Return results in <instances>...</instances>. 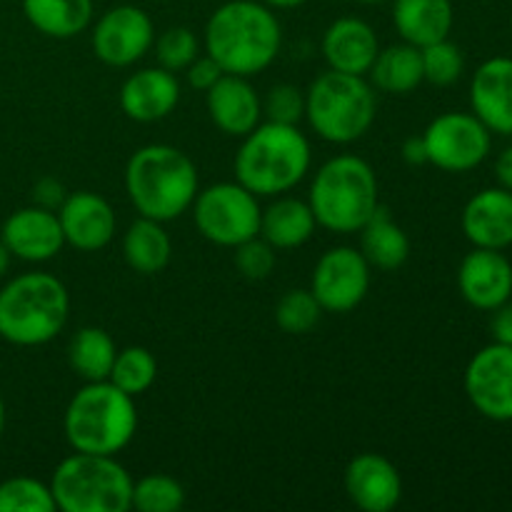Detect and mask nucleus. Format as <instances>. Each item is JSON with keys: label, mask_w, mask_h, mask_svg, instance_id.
Segmentation results:
<instances>
[{"label": "nucleus", "mask_w": 512, "mask_h": 512, "mask_svg": "<svg viewBox=\"0 0 512 512\" xmlns=\"http://www.w3.org/2000/svg\"><path fill=\"white\" fill-rule=\"evenodd\" d=\"M280 45V20L260 0H228L205 23V55L223 73L253 78L275 63Z\"/></svg>", "instance_id": "nucleus-1"}, {"label": "nucleus", "mask_w": 512, "mask_h": 512, "mask_svg": "<svg viewBox=\"0 0 512 512\" xmlns=\"http://www.w3.org/2000/svg\"><path fill=\"white\" fill-rule=\"evenodd\" d=\"M115 355V340L103 328H80L78 333L70 338L68 345V363L85 383H95V380H108L110 370H113Z\"/></svg>", "instance_id": "nucleus-29"}, {"label": "nucleus", "mask_w": 512, "mask_h": 512, "mask_svg": "<svg viewBox=\"0 0 512 512\" xmlns=\"http://www.w3.org/2000/svg\"><path fill=\"white\" fill-rule=\"evenodd\" d=\"M180 103V83L165 68H140L120 88V110L135 123H158Z\"/></svg>", "instance_id": "nucleus-20"}, {"label": "nucleus", "mask_w": 512, "mask_h": 512, "mask_svg": "<svg viewBox=\"0 0 512 512\" xmlns=\"http://www.w3.org/2000/svg\"><path fill=\"white\" fill-rule=\"evenodd\" d=\"M493 323H490V333H493V343L510 345L512 348V303H503L500 308L493 310Z\"/></svg>", "instance_id": "nucleus-40"}, {"label": "nucleus", "mask_w": 512, "mask_h": 512, "mask_svg": "<svg viewBox=\"0 0 512 512\" xmlns=\"http://www.w3.org/2000/svg\"><path fill=\"white\" fill-rule=\"evenodd\" d=\"M63 430L75 453L118 455L138 433L135 398L110 380L85 383L65 408Z\"/></svg>", "instance_id": "nucleus-4"}, {"label": "nucleus", "mask_w": 512, "mask_h": 512, "mask_svg": "<svg viewBox=\"0 0 512 512\" xmlns=\"http://www.w3.org/2000/svg\"><path fill=\"white\" fill-rule=\"evenodd\" d=\"M55 498L43 480L18 475L0 483V512H55Z\"/></svg>", "instance_id": "nucleus-32"}, {"label": "nucleus", "mask_w": 512, "mask_h": 512, "mask_svg": "<svg viewBox=\"0 0 512 512\" xmlns=\"http://www.w3.org/2000/svg\"><path fill=\"white\" fill-rule=\"evenodd\" d=\"M345 493L363 512H390L403 500V478L380 453H360L345 468Z\"/></svg>", "instance_id": "nucleus-16"}, {"label": "nucleus", "mask_w": 512, "mask_h": 512, "mask_svg": "<svg viewBox=\"0 0 512 512\" xmlns=\"http://www.w3.org/2000/svg\"><path fill=\"white\" fill-rule=\"evenodd\" d=\"M495 178H498L500 188L512 190V145L498 155V163H495Z\"/></svg>", "instance_id": "nucleus-42"}, {"label": "nucleus", "mask_w": 512, "mask_h": 512, "mask_svg": "<svg viewBox=\"0 0 512 512\" xmlns=\"http://www.w3.org/2000/svg\"><path fill=\"white\" fill-rule=\"evenodd\" d=\"M378 98L365 75L320 73L305 90V120L325 143L350 145L375 123Z\"/></svg>", "instance_id": "nucleus-7"}, {"label": "nucleus", "mask_w": 512, "mask_h": 512, "mask_svg": "<svg viewBox=\"0 0 512 512\" xmlns=\"http://www.w3.org/2000/svg\"><path fill=\"white\" fill-rule=\"evenodd\" d=\"M458 288L465 303L493 313L512 295V263L503 250L475 248L460 263Z\"/></svg>", "instance_id": "nucleus-17"}, {"label": "nucleus", "mask_w": 512, "mask_h": 512, "mask_svg": "<svg viewBox=\"0 0 512 512\" xmlns=\"http://www.w3.org/2000/svg\"><path fill=\"white\" fill-rule=\"evenodd\" d=\"M235 268L243 278L248 280H265L278 265V250L268 243L265 238L255 235V238L245 240V243L235 245Z\"/></svg>", "instance_id": "nucleus-36"}, {"label": "nucleus", "mask_w": 512, "mask_h": 512, "mask_svg": "<svg viewBox=\"0 0 512 512\" xmlns=\"http://www.w3.org/2000/svg\"><path fill=\"white\" fill-rule=\"evenodd\" d=\"M463 233L475 248L505 250L512 245V190L485 188L463 208Z\"/></svg>", "instance_id": "nucleus-22"}, {"label": "nucleus", "mask_w": 512, "mask_h": 512, "mask_svg": "<svg viewBox=\"0 0 512 512\" xmlns=\"http://www.w3.org/2000/svg\"><path fill=\"white\" fill-rule=\"evenodd\" d=\"M133 483L115 455L73 453L53 470L50 493L63 512H128Z\"/></svg>", "instance_id": "nucleus-8"}, {"label": "nucleus", "mask_w": 512, "mask_h": 512, "mask_svg": "<svg viewBox=\"0 0 512 512\" xmlns=\"http://www.w3.org/2000/svg\"><path fill=\"white\" fill-rule=\"evenodd\" d=\"M10 258H13V255H10V250L5 248V243L0 240V278H5V273H8Z\"/></svg>", "instance_id": "nucleus-44"}, {"label": "nucleus", "mask_w": 512, "mask_h": 512, "mask_svg": "<svg viewBox=\"0 0 512 512\" xmlns=\"http://www.w3.org/2000/svg\"><path fill=\"white\" fill-rule=\"evenodd\" d=\"M260 3H265L273 10H290V8H300V5H305L308 0H260Z\"/></svg>", "instance_id": "nucleus-43"}, {"label": "nucleus", "mask_w": 512, "mask_h": 512, "mask_svg": "<svg viewBox=\"0 0 512 512\" xmlns=\"http://www.w3.org/2000/svg\"><path fill=\"white\" fill-rule=\"evenodd\" d=\"M370 290V263L360 250L338 245L320 255L310 278V293L325 313L345 315L358 308Z\"/></svg>", "instance_id": "nucleus-11"}, {"label": "nucleus", "mask_w": 512, "mask_h": 512, "mask_svg": "<svg viewBox=\"0 0 512 512\" xmlns=\"http://www.w3.org/2000/svg\"><path fill=\"white\" fill-rule=\"evenodd\" d=\"M185 505V488L175 478L153 473L133 483L130 510L138 512H178Z\"/></svg>", "instance_id": "nucleus-31"}, {"label": "nucleus", "mask_w": 512, "mask_h": 512, "mask_svg": "<svg viewBox=\"0 0 512 512\" xmlns=\"http://www.w3.org/2000/svg\"><path fill=\"white\" fill-rule=\"evenodd\" d=\"M263 118L273 123L298 125L305 118V93L298 85H273L263 98Z\"/></svg>", "instance_id": "nucleus-37"}, {"label": "nucleus", "mask_w": 512, "mask_h": 512, "mask_svg": "<svg viewBox=\"0 0 512 512\" xmlns=\"http://www.w3.org/2000/svg\"><path fill=\"white\" fill-rule=\"evenodd\" d=\"M355 3H360V5H383V3H390V0H355Z\"/></svg>", "instance_id": "nucleus-46"}, {"label": "nucleus", "mask_w": 512, "mask_h": 512, "mask_svg": "<svg viewBox=\"0 0 512 512\" xmlns=\"http://www.w3.org/2000/svg\"><path fill=\"white\" fill-rule=\"evenodd\" d=\"M68 198L63 183L55 178H40L33 188V205H40V208H48L58 213V208L63 205V200Z\"/></svg>", "instance_id": "nucleus-39"}, {"label": "nucleus", "mask_w": 512, "mask_h": 512, "mask_svg": "<svg viewBox=\"0 0 512 512\" xmlns=\"http://www.w3.org/2000/svg\"><path fill=\"white\" fill-rule=\"evenodd\" d=\"M403 160L408 165H425L428 163V150H425V140L423 135H418V138H408L403 143Z\"/></svg>", "instance_id": "nucleus-41"}, {"label": "nucleus", "mask_w": 512, "mask_h": 512, "mask_svg": "<svg viewBox=\"0 0 512 512\" xmlns=\"http://www.w3.org/2000/svg\"><path fill=\"white\" fill-rule=\"evenodd\" d=\"M420 55H423L425 80L430 85H438V88H448V85L458 83L465 70L463 50L450 43L448 38L420 48Z\"/></svg>", "instance_id": "nucleus-34"}, {"label": "nucleus", "mask_w": 512, "mask_h": 512, "mask_svg": "<svg viewBox=\"0 0 512 512\" xmlns=\"http://www.w3.org/2000/svg\"><path fill=\"white\" fill-rule=\"evenodd\" d=\"M25 20L45 38L68 40L93 20V0H23Z\"/></svg>", "instance_id": "nucleus-28"}, {"label": "nucleus", "mask_w": 512, "mask_h": 512, "mask_svg": "<svg viewBox=\"0 0 512 512\" xmlns=\"http://www.w3.org/2000/svg\"><path fill=\"white\" fill-rule=\"evenodd\" d=\"M370 85L380 93L388 95H408L425 83L423 75V55L420 48L410 43L388 45L380 48L373 68H370Z\"/></svg>", "instance_id": "nucleus-26"}, {"label": "nucleus", "mask_w": 512, "mask_h": 512, "mask_svg": "<svg viewBox=\"0 0 512 512\" xmlns=\"http://www.w3.org/2000/svg\"><path fill=\"white\" fill-rule=\"evenodd\" d=\"M360 253L365 255L370 268L390 273L410 258V238L388 210L378 208L373 218L360 228Z\"/></svg>", "instance_id": "nucleus-25"}, {"label": "nucleus", "mask_w": 512, "mask_h": 512, "mask_svg": "<svg viewBox=\"0 0 512 512\" xmlns=\"http://www.w3.org/2000/svg\"><path fill=\"white\" fill-rule=\"evenodd\" d=\"M123 258L130 270L140 275L163 273L173 258V240L163 223L138 218L123 235Z\"/></svg>", "instance_id": "nucleus-27"}, {"label": "nucleus", "mask_w": 512, "mask_h": 512, "mask_svg": "<svg viewBox=\"0 0 512 512\" xmlns=\"http://www.w3.org/2000/svg\"><path fill=\"white\" fill-rule=\"evenodd\" d=\"M490 130L473 113H443L425 128L428 163L445 173L475 170L490 153Z\"/></svg>", "instance_id": "nucleus-10"}, {"label": "nucleus", "mask_w": 512, "mask_h": 512, "mask_svg": "<svg viewBox=\"0 0 512 512\" xmlns=\"http://www.w3.org/2000/svg\"><path fill=\"white\" fill-rule=\"evenodd\" d=\"M155 378H158V360H155V355L148 348H140V345L118 350L113 370L108 375V380L115 388L133 395V398L148 393L153 388Z\"/></svg>", "instance_id": "nucleus-30"}, {"label": "nucleus", "mask_w": 512, "mask_h": 512, "mask_svg": "<svg viewBox=\"0 0 512 512\" xmlns=\"http://www.w3.org/2000/svg\"><path fill=\"white\" fill-rule=\"evenodd\" d=\"M205 103L215 128L230 138H245L263 123V100L243 75H220L218 83L205 93Z\"/></svg>", "instance_id": "nucleus-18"}, {"label": "nucleus", "mask_w": 512, "mask_h": 512, "mask_svg": "<svg viewBox=\"0 0 512 512\" xmlns=\"http://www.w3.org/2000/svg\"><path fill=\"white\" fill-rule=\"evenodd\" d=\"M153 43V20L138 5H115L105 10L93 28L95 55L110 68H130L145 58Z\"/></svg>", "instance_id": "nucleus-12"}, {"label": "nucleus", "mask_w": 512, "mask_h": 512, "mask_svg": "<svg viewBox=\"0 0 512 512\" xmlns=\"http://www.w3.org/2000/svg\"><path fill=\"white\" fill-rule=\"evenodd\" d=\"M155 58H158L160 68L170 70V73H180L188 68L195 58H198V38L190 28H168L165 33L158 35L155 40Z\"/></svg>", "instance_id": "nucleus-35"}, {"label": "nucleus", "mask_w": 512, "mask_h": 512, "mask_svg": "<svg viewBox=\"0 0 512 512\" xmlns=\"http://www.w3.org/2000/svg\"><path fill=\"white\" fill-rule=\"evenodd\" d=\"M5 433V403H3V395H0V438Z\"/></svg>", "instance_id": "nucleus-45"}, {"label": "nucleus", "mask_w": 512, "mask_h": 512, "mask_svg": "<svg viewBox=\"0 0 512 512\" xmlns=\"http://www.w3.org/2000/svg\"><path fill=\"white\" fill-rule=\"evenodd\" d=\"M0 240L10 255L25 263H45L63 250L65 235L55 210L28 205L8 215L0 230Z\"/></svg>", "instance_id": "nucleus-15"}, {"label": "nucleus", "mask_w": 512, "mask_h": 512, "mask_svg": "<svg viewBox=\"0 0 512 512\" xmlns=\"http://www.w3.org/2000/svg\"><path fill=\"white\" fill-rule=\"evenodd\" d=\"M310 163V143L298 125L265 120L235 153V180L258 198H278L303 183Z\"/></svg>", "instance_id": "nucleus-3"}, {"label": "nucleus", "mask_w": 512, "mask_h": 512, "mask_svg": "<svg viewBox=\"0 0 512 512\" xmlns=\"http://www.w3.org/2000/svg\"><path fill=\"white\" fill-rule=\"evenodd\" d=\"M70 295L50 273H23L0 290V338L18 348H38L63 333Z\"/></svg>", "instance_id": "nucleus-6"}, {"label": "nucleus", "mask_w": 512, "mask_h": 512, "mask_svg": "<svg viewBox=\"0 0 512 512\" xmlns=\"http://www.w3.org/2000/svg\"><path fill=\"white\" fill-rule=\"evenodd\" d=\"M60 228H63L65 245L80 253H95L108 248L118 230L115 210L103 195L78 190L70 193L58 208Z\"/></svg>", "instance_id": "nucleus-14"}, {"label": "nucleus", "mask_w": 512, "mask_h": 512, "mask_svg": "<svg viewBox=\"0 0 512 512\" xmlns=\"http://www.w3.org/2000/svg\"><path fill=\"white\" fill-rule=\"evenodd\" d=\"M223 75V70H220V65L215 63L210 55H203V58H195L193 63L185 68V78H188V85L190 88L200 90V93H208L210 88H213L215 83H218V78Z\"/></svg>", "instance_id": "nucleus-38"}, {"label": "nucleus", "mask_w": 512, "mask_h": 512, "mask_svg": "<svg viewBox=\"0 0 512 512\" xmlns=\"http://www.w3.org/2000/svg\"><path fill=\"white\" fill-rule=\"evenodd\" d=\"M325 310L310 290H288L275 305V323L288 335H305L320 323Z\"/></svg>", "instance_id": "nucleus-33"}, {"label": "nucleus", "mask_w": 512, "mask_h": 512, "mask_svg": "<svg viewBox=\"0 0 512 512\" xmlns=\"http://www.w3.org/2000/svg\"><path fill=\"white\" fill-rule=\"evenodd\" d=\"M318 220L308 200L278 195L275 203L260 213V238L268 240L275 250H295L313 238Z\"/></svg>", "instance_id": "nucleus-24"}, {"label": "nucleus", "mask_w": 512, "mask_h": 512, "mask_svg": "<svg viewBox=\"0 0 512 512\" xmlns=\"http://www.w3.org/2000/svg\"><path fill=\"white\" fill-rule=\"evenodd\" d=\"M258 195L250 193L245 185L215 183L198 190L193 200L195 228L210 243L220 248H235L260 233Z\"/></svg>", "instance_id": "nucleus-9"}, {"label": "nucleus", "mask_w": 512, "mask_h": 512, "mask_svg": "<svg viewBox=\"0 0 512 512\" xmlns=\"http://www.w3.org/2000/svg\"><path fill=\"white\" fill-rule=\"evenodd\" d=\"M393 25L405 43L425 48L445 40L453 30V0H390Z\"/></svg>", "instance_id": "nucleus-23"}, {"label": "nucleus", "mask_w": 512, "mask_h": 512, "mask_svg": "<svg viewBox=\"0 0 512 512\" xmlns=\"http://www.w3.org/2000/svg\"><path fill=\"white\" fill-rule=\"evenodd\" d=\"M465 395L483 418L512 423V348L490 343L465 368Z\"/></svg>", "instance_id": "nucleus-13"}, {"label": "nucleus", "mask_w": 512, "mask_h": 512, "mask_svg": "<svg viewBox=\"0 0 512 512\" xmlns=\"http://www.w3.org/2000/svg\"><path fill=\"white\" fill-rule=\"evenodd\" d=\"M323 58L330 70L348 75H368L380 53L373 25L363 18H338L323 33Z\"/></svg>", "instance_id": "nucleus-21"}, {"label": "nucleus", "mask_w": 512, "mask_h": 512, "mask_svg": "<svg viewBox=\"0 0 512 512\" xmlns=\"http://www.w3.org/2000/svg\"><path fill=\"white\" fill-rule=\"evenodd\" d=\"M198 190V168L173 145H145L125 165V193L140 218L170 223L193 208Z\"/></svg>", "instance_id": "nucleus-2"}, {"label": "nucleus", "mask_w": 512, "mask_h": 512, "mask_svg": "<svg viewBox=\"0 0 512 512\" xmlns=\"http://www.w3.org/2000/svg\"><path fill=\"white\" fill-rule=\"evenodd\" d=\"M470 105L490 133L512 135V58L498 55L475 70Z\"/></svg>", "instance_id": "nucleus-19"}, {"label": "nucleus", "mask_w": 512, "mask_h": 512, "mask_svg": "<svg viewBox=\"0 0 512 512\" xmlns=\"http://www.w3.org/2000/svg\"><path fill=\"white\" fill-rule=\"evenodd\" d=\"M378 175L360 155H335L310 183L308 205L320 228L338 235L360 233L380 208Z\"/></svg>", "instance_id": "nucleus-5"}]
</instances>
